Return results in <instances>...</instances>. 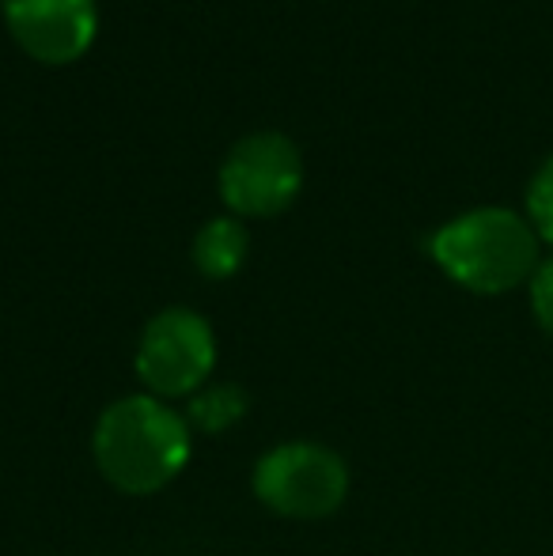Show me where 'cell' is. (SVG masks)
<instances>
[{
  "label": "cell",
  "mask_w": 553,
  "mask_h": 556,
  "mask_svg": "<svg viewBox=\"0 0 553 556\" xmlns=\"http://www.w3.org/2000/svg\"><path fill=\"white\" fill-rule=\"evenodd\" d=\"M96 462L114 489L129 496L160 492L190 458V428L160 397H126L96 425Z\"/></svg>",
  "instance_id": "1"
},
{
  "label": "cell",
  "mask_w": 553,
  "mask_h": 556,
  "mask_svg": "<svg viewBox=\"0 0 553 556\" xmlns=\"http://www.w3.org/2000/svg\"><path fill=\"white\" fill-rule=\"evenodd\" d=\"M432 257L451 280L481 295L524 285L539 262V239L524 216L508 208H478L432 235Z\"/></svg>",
  "instance_id": "2"
},
{
  "label": "cell",
  "mask_w": 553,
  "mask_h": 556,
  "mask_svg": "<svg viewBox=\"0 0 553 556\" xmlns=\"http://www.w3.org/2000/svg\"><path fill=\"white\" fill-rule=\"evenodd\" d=\"M254 492L269 511L285 519H326L349 492V469L341 454L318 443H285L254 469Z\"/></svg>",
  "instance_id": "3"
},
{
  "label": "cell",
  "mask_w": 553,
  "mask_h": 556,
  "mask_svg": "<svg viewBox=\"0 0 553 556\" xmlns=\"http://www.w3.org/2000/svg\"><path fill=\"white\" fill-rule=\"evenodd\" d=\"M216 364L213 330L201 315L171 307L148 323L137 349V375L160 397L193 394Z\"/></svg>",
  "instance_id": "4"
},
{
  "label": "cell",
  "mask_w": 553,
  "mask_h": 556,
  "mask_svg": "<svg viewBox=\"0 0 553 556\" xmlns=\"http://www.w3.org/2000/svg\"><path fill=\"white\" fill-rule=\"evenodd\" d=\"M300 182V152L280 132H254V137L239 140L221 170L224 201L243 216L280 213L296 198Z\"/></svg>",
  "instance_id": "5"
},
{
  "label": "cell",
  "mask_w": 553,
  "mask_h": 556,
  "mask_svg": "<svg viewBox=\"0 0 553 556\" xmlns=\"http://www.w3.org/2000/svg\"><path fill=\"white\" fill-rule=\"evenodd\" d=\"M4 20L30 58L65 65L96 38V0H4Z\"/></svg>",
  "instance_id": "6"
},
{
  "label": "cell",
  "mask_w": 553,
  "mask_h": 556,
  "mask_svg": "<svg viewBox=\"0 0 553 556\" xmlns=\"http://www.w3.org/2000/svg\"><path fill=\"white\" fill-rule=\"evenodd\" d=\"M247 257V231L236 220H213L198 231L193 242V262L205 277H231Z\"/></svg>",
  "instance_id": "7"
},
{
  "label": "cell",
  "mask_w": 553,
  "mask_h": 556,
  "mask_svg": "<svg viewBox=\"0 0 553 556\" xmlns=\"http://www.w3.org/2000/svg\"><path fill=\"white\" fill-rule=\"evenodd\" d=\"M247 413V394L239 387H209L193 394L190 420L209 435H221Z\"/></svg>",
  "instance_id": "8"
},
{
  "label": "cell",
  "mask_w": 553,
  "mask_h": 556,
  "mask_svg": "<svg viewBox=\"0 0 553 556\" xmlns=\"http://www.w3.org/2000/svg\"><path fill=\"white\" fill-rule=\"evenodd\" d=\"M527 213H531L535 235H542V239L553 242V160L542 163L531 190H527Z\"/></svg>",
  "instance_id": "9"
},
{
  "label": "cell",
  "mask_w": 553,
  "mask_h": 556,
  "mask_svg": "<svg viewBox=\"0 0 553 556\" xmlns=\"http://www.w3.org/2000/svg\"><path fill=\"white\" fill-rule=\"evenodd\" d=\"M531 307H535V318L546 333H553V257L542 262L531 277Z\"/></svg>",
  "instance_id": "10"
}]
</instances>
